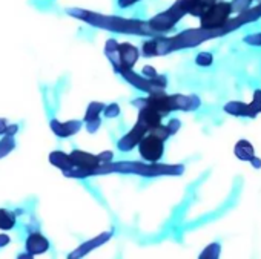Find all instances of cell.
Here are the masks:
<instances>
[{
	"label": "cell",
	"instance_id": "9",
	"mask_svg": "<svg viewBox=\"0 0 261 259\" xmlns=\"http://www.w3.org/2000/svg\"><path fill=\"white\" fill-rule=\"evenodd\" d=\"M49 248V241L40 233V232H30L27 238V251L34 254H40L48 251Z\"/></svg>",
	"mask_w": 261,
	"mask_h": 259
},
{
	"label": "cell",
	"instance_id": "19",
	"mask_svg": "<svg viewBox=\"0 0 261 259\" xmlns=\"http://www.w3.org/2000/svg\"><path fill=\"white\" fill-rule=\"evenodd\" d=\"M250 106L252 109L255 110V113H261V89H256L253 92V97H252V101H250Z\"/></svg>",
	"mask_w": 261,
	"mask_h": 259
},
{
	"label": "cell",
	"instance_id": "25",
	"mask_svg": "<svg viewBox=\"0 0 261 259\" xmlns=\"http://www.w3.org/2000/svg\"><path fill=\"white\" fill-rule=\"evenodd\" d=\"M17 131H19V126L17 124H11V126H8L5 135H13L14 137V134H17Z\"/></svg>",
	"mask_w": 261,
	"mask_h": 259
},
{
	"label": "cell",
	"instance_id": "13",
	"mask_svg": "<svg viewBox=\"0 0 261 259\" xmlns=\"http://www.w3.org/2000/svg\"><path fill=\"white\" fill-rule=\"evenodd\" d=\"M111 232H108V233H103V235H100V236H97L95 239H92V241H89V242H85L82 247H79L75 251H72L71 254H69V257H82L83 254H86L88 251H91L92 248H95V247H98V245H101L103 242H106L109 238H111Z\"/></svg>",
	"mask_w": 261,
	"mask_h": 259
},
{
	"label": "cell",
	"instance_id": "11",
	"mask_svg": "<svg viewBox=\"0 0 261 259\" xmlns=\"http://www.w3.org/2000/svg\"><path fill=\"white\" fill-rule=\"evenodd\" d=\"M233 154L238 160L241 161H249L252 163L256 157H255V151H253V146L250 145V141L247 140H240L237 145H235V149H233Z\"/></svg>",
	"mask_w": 261,
	"mask_h": 259
},
{
	"label": "cell",
	"instance_id": "3",
	"mask_svg": "<svg viewBox=\"0 0 261 259\" xmlns=\"http://www.w3.org/2000/svg\"><path fill=\"white\" fill-rule=\"evenodd\" d=\"M139 154L146 163L155 164L165 155V141L157 135L148 132L139 143Z\"/></svg>",
	"mask_w": 261,
	"mask_h": 259
},
{
	"label": "cell",
	"instance_id": "2",
	"mask_svg": "<svg viewBox=\"0 0 261 259\" xmlns=\"http://www.w3.org/2000/svg\"><path fill=\"white\" fill-rule=\"evenodd\" d=\"M121 75L126 81H129L134 88L143 91V92H148V94H154V92H162L166 89L168 86V81H166V77L162 75L160 78L157 80H151L148 77H145L143 74H136L133 69H124L121 71Z\"/></svg>",
	"mask_w": 261,
	"mask_h": 259
},
{
	"label": "cell",
	"instance_id": "24",
	"mask_svg": "<svg viewBox=\"0 0 261 259\" xmlns=\"http://www.w3.org/2000/svg\"><path fill=\"white\" fill-rule=\"evenodd\" d=\"M8 126H10V124L7 123V120H5V118H0V135H5Z\"/></svg>",
	"mask_w": 261,
	"mask_h": 259
},
{
	"label": "cell",
	"instance_id": "5",
	"mask_svg": "<svg viewBox=\"0 0 261 259\" xmlns=\"http://www.w3.org/2000/svg\"><path fill=\"white\" fill-rule=\"evenodd\" d=\"M148 132H149V129H148L143 123L137 121V124H136L133 129H130V131H129L126 135H123V137L117 141L118 151H121V152H129V151H133L136 146H139V143L142 141V138H143Z\"/></svg>",
	"mask_w": 261,
	"mask_h": 259
},
{
	"label": "cell",
	"instance_id": "6",
	"mask_svg": "<svg viewBox=\"0 0 261 259\" xmlns=\"http://www.w3.org/2000/svg\"><path fill=\"white\" fill-rule=\"evenodd\" d=\"M140 57V51L139 48H136L130 43H120L118 45V65L115 72L121 74V71L124 69H133Z\"/></svg>",
	"mask_w": 261,
	"mask_h": 259
},
{
	"label": "cell",
	"instance_id": "18",
	"mask_svg": "<svg viewBox=\"0 0 261 259\" xmlns=\"http://www.w3.org/2000/svg\"><path fill=\"white\" fill-rule=\"evenodd\" d=\"M220 250H221L220 244L214 242V244H211V245H209V247L201 253V256H200V257H207V254H211L209 257H218V256H220Z\"/></svg>",
	"mask_w": 261,
	"mask_h": 259
},
{
	"label": "cell",
	"instance_id": "12",
	"mask_svg": "<svg viewBox=\"0 0 261 259\" xmlns=\"http://www.w3.org/2000/svg\"><path fill=\"white\" fill-rule=\"evenodd\" d=\"M49 163L53 166L59 167L60 170H63V174L68 172V170H71V169H74V164L71 161V157L68 154H65V152H62V151L51 152L49 154Z\"/></svg>",
	"mask_w": 261,
	"mask_h": 259
},
{
	"label": "cell",
	"instance_id": "15",
	"mask_svg": "<svg viewBox=\"0 0 261 259\" xmlns=\"http://www.w3.org/2000/svg\"><path fill=\"white\" fill-rule=\"evenodd\" d=\"M16 148V141L13 135H5L4 140H0V158L8 155L13 149Z\"/></svg>",
	"mask_w": 261,
	"mask_h": 259
},
{
	"label": "cell",
	"instance_id": "4",
	"mask_svg": "<svg viewBox=\"0 0 261 259\" xmlns=\"http://www.w3.org/2000/svg\"><path fill=\"white\" fill-rule=\"evenodd\" d=\"M185 14H186V13L181 10V7H180L178 2H177V4H175L172 8H169L168 11H165V13L155 16V17L149 22V25H151V28L154 30V33H166V31H169L171 28H174V26L177 25V22H178Z\"/></svg>",
	"mask_w": 261,
	"mask_h": 259
},
{
	"label": "cell",
	"instance_id": "1",
	"mask_svg": "<svg viewBox=\"0 0 261 259\" xmlns=\"http://www.w3.org/2000/svg\"><path fill=\"white\" fill-rule=\"evenodd\" d=\"M233 11L232 4L227 2H215L214 5L207 7L206 11L200 16L201 19V28L217 33H224V26L229 22V17Z\"/></svg>",
	"mask_w": 261,
	"mask_h": 259
},
{
	"label": "cell",
	"instance_id": "16",
	"mask_svg": "<svg viewBox=\"0 0 261 259\" xmlns=\"http://www.w3.org/2000/svg\"><path fill=\"white\" fill-rule=\"evenodd\" d=\"M212 62H214V55L211 54V52H200L198 55H197V59H195V63L198 65V66H211L212 65Z\"/></svg>",
	"mask_w": 261,
	"mask_h": 259
},
{
	"label": "cell",
	"instance_id": "14",
	"mask_svg": "<svg viewBox=\"0 0 261 259\" xmlns=\"http://www.w3.org/2000/svg\"><path fill=\"white\" fill-rule=\"evenodd\" d=\"M16 225V213L8 209H0V228L11 230Z\"/></svg>",
	"mask_w": 261,
	"mask_h": 259
},
{
	"label": "cell",
	"instance_id": "7",
	"mask_svg": "<svg viewBox=\"0 0 261 259\" xmlns=\"http://www.w3.org/2000/svg\"><path fill=\"white\" fill-rule=\"evenodd\" d=\"M106 104L103 103H98V101H92L88 109H86V113H85V118L83 121L86 123V129L89 134H95L100 126H101V120H100V113L105 110Z\"/></svg>",
	"mask_w": 261,
	"mask_h": 259
},
{
	"label": "cell",
	"instance_id": "8",
	"mask_svg": "<svg viewBox=\"0 0 261 259\" xmlns=\"http://www.w3.org/2000/svg\"><path fill=\"white\" fill-rule=\"evenodd\" d=\"M51 129H53V132L60 137V138H68V137H72L75 135L80 129H82V121L79 120H71V121H59V120H53L51 121Z\"/></svg>",
	"mask_w": 261,
	"mask_h": 259
},
{
	"label": "cell",
	"instance_id": "20",
	"mask_svg": "<svg viewBox=\"0 0 261 259\" xmlns=\"http://www.w3.org/2000/svg\"><path fill=\"white\" fill-rule=\"evenodd\" d=\"M142 74H143L145 77L151 78V80H157V78L162 77V75L155 71V68H152V66H145V68L142 69Z\"/></svg>",
	"mask_w": 261,
	"mask_h": 259
},
{
	"label": "cell",
	"instance_id": "10",
	"mask_svg": "<svg viewBox=\"0 0 261 259\" xmlns=\"http://www.w3.org/2000/svg\"><path fill=\"white\" fill-rule=\"evenodd\" d=\"M224 112L233 117H243V118H255L256 113L252 109L250 103H243V101H229L224 104Z\"/></svg>",
	"mask_w": 261,
	"mask_h": 259
},
{
	"label": "cell",
	"instance_id": "17",
	"mask_svg": "<svg viewBox=\"0 0 261 259\" xmlns=\"http://www.w3.org/2000/svg\"><path fill=\"white\" fill-rule=\"evenodd\" d=\"M103 113H105L106 118H117L120 115V106L117 103H111V104H108L105 107Z\"/></svg>",
	"mask_w": 261,
	"mask_h": 259
},
{
	"label": "cell",
	"instance_id": "23",
	"mask_svg": "<svg viewBox=\"0 0 261 259\" xmlns=\"http://www.w3.org/2000/svg\"><path fill=\"white\" fill-rule=\"evenodd\" d=\"M10 242H11V238H10L8 235H5V233H0V248L5 247V245H8Z\"/></svg>",
	"mask_w": 261,
	"mask_h": 259
},
{
	"label": "cell",
	"instance_id": "21",
	"mask_svg": "<svg viewBox=\"0 0 261 259\" xmlns=\"http://www.w3.org/2000/svg\"><path fill=\"white\" fill-rule=\"evenodd\" d=\"M168 129H169V132H171V135H175L178 131H180V127H181V123H180V120H177V118H174V120H171L168 124Z\"/></svg>",
	"mask_w": 261,
	"mask_h": 259
},
{
	"label": "cell",
	"instance_id": "22",
	"mask_svg": "<svg viewBox=\"0 0 261 259\" xmlns=\"http://www.w3.org/2000/svg\"><path fill=\"white\" fill-rule=\"evenodd\" d=\"M112 158H114V154L111 151H105V152L98 154V160L101 164H109L112 161Z\"/></svg>",
	"mask_w": 261,
	"mask_h": 259
}]
</instances>
